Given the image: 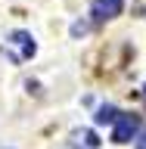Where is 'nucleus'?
<instances>
[{
  "mask_svg": "<svg viewBox=\"0 0 146 149\" xmlns=\"http://www.w3.org/2000/svg\"><path fill=\"white\" fill-rule=\"evenodd\" d=\"M3 53L9 56V62L19 65V62H25V59H31L37 53V44H34V37L28 31H9L3 37Z\"/></svg>",
  "mask_w": 146,
  "mask_h": 149,
  "instance_id": "f257e3e1",
  "label": "nucleus"
},
{
  "mask_svg": "<svg viewBox=\"0 0 146 149\" xmlns=\"http://www.w3.org/2000/svg\"><path fill=\"white\" fill-rule=\"evenodd\" d=\"M137 134H140V118H137V115H124V112H118L115 130H112V143H131Z\"/></svg>",
  "mask_w": 146,
  "mask_h": 149,
  "instance_id": "f03ea898",
  "label": "nucleus"
},
{
  "mask_svg": "<svg viewBox=\"0 0 146 149\" xmlns=\"http://www.w3.org/2000/svg\"><path fill=\"white\" fill-rule=\"evenodd\" d=\"M121 9H124V0H93L90 16H93V22H109V19L121 16Z\"/></svg>",
  "mask_w": 146,
  "mask_h": 149,
  "instance_id": "7ed1b4c3",
  "label": "nucleus"
},
{
  "mask_svg": "<svg viewBox=\"0 0 146 149\" xmlns=\"http://www.w3.org/2000/svg\"><path fill=\"white\" fill-rule=\"evenodd\" d=\"M143 100H146V84H143Z\"/></svg>",
  "mask_w": 146,
  "mask_h": 149,
  "instance_id": "423d86ee",
  "label": "nucleus"
},
{
  "mask_svg": "<svg viewBox=\"0 0 146 149\" xmlns=\"http://www.w3.org/2000/svg\"><path fill=\"white\" fill-rule=\"evenodd\" d=\"M6 149H13V146H6Z\"/></svg>",
  "mask_w": 146,
  "mask_h": 149,
  "instance_id": "0eeeda50",
  "label": "nucleus"
},
{
  "mask_svg": "<svg viewBox=\"0 0 146 149\" xmlns=\"http://www.w3.org/2000/svg\"><path fill=\"white\" fill-rule=\"evenodd\" d=\"M118 118V112L112 109V106H103L100 112H96V124H106V121H115Z\"/></svg>",
  "mask_w": 146,
  "mask_h": 149,
  "instance_id": "20e7f679",
  "label": "nucleus"
},
{
  "mask_svg": "<svg viewBox=\"0 0 146 149\" xmlns=\"http://www.w3.org/2000/svg\"><path fill=\"white\" fill-rule=\"evenodd\" d=\"M134 140H137V149H146V130H140Z\"/></svg>",
  "mask_w": 146,
  "mask_h": 149,
  "instance_id": "39448f33",
  "label": "nucleus"
}]
</instances>
